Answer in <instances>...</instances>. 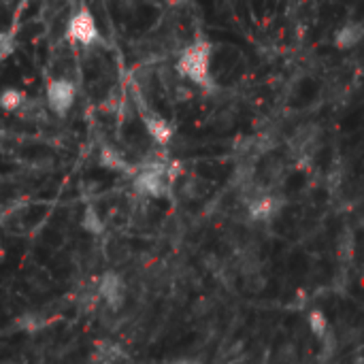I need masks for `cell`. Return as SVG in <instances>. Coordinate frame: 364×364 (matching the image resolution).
I'll list each match as a JSON object with an SVG mask.
<instances>
[{"label":"cell","mask_w":364,"mask_h":364,"mask_svg":"<svg viewBox=\"0 0 364 364\" xmlns=\"http://www.w3.org/2000/svg\"><path fill=\"white\" fill-rule=\"evenodd\" d=\"M211 55H213L211 43L205 38H198L181 51L175 68L186 81H192L194 85H200V87H209L213 83Z\"/></svg>","instance_id":"6da1fadb"},{"label":"cell","mask_w":364,"mask_h":364,"mask_svg":"<svg viewBox=\"0 0 364 364\" xmlns=\"http://www.w3.org/2000/svg\"><path fill=\"white\" fill-rule=\"evenodd\" d=\"M168 166L166 162L154 160L147 164H141L134 175V190L143 196L149 198H162L171 192V177H168Z\"/></svg>","instance_id":"7a4b0ae2"},{"label":"cell","mask_w":364,"mask_h":364,"mask_svg":"<svg viewBox=\"0 0 364 364\" xmlns=\"http://www.w3.org/2000/svg\"><path fill=\"white\" fill-rule=\"evenodd\" d=\"M75 100H77V87L68 77L49 79V83L45 87V102L51 113H55L58 117L68 115Z\"/></svg>","instance_id":"3957f363"},{"label":"cell","mask_w":364,"mask_h":364,"mask_svg":"<svg viewBox=\"0 0 364 364\" xmlns=\"http://www.w3.org/2000/svg\"><path fill=\"white\" fill-rule=\"evenodd\" d=\"M66 36H68L73 43L81 45V47H92L94 43H98L100 32H98L96 19H94V15H92L90 9L81 6V9H77V11L68 17Z\"/></svg>","instance_id":"277c9868"},{"label":"cell","mask_w":364,"mask_h":364,"mask_svg":"<svg viewBox=\"0 0 364 364\" xmlns=\"http://www.w3.org/2000/svg\"><path fill=\"white\" fill-rule=\"evenodd\" d=\"M98 294H100V299L105 301V305L111 311H119L126 305V284L113 271H109V273H105L100 277V282H98Z\"/></svg>","instance_id":"5b68a950"},{"label":"cell","mask_w":364,"mask_h":364,"mask_svg":"<svg viewBox=\"0 0 364 364\" xmlns=\"http://www.w3.org/2000/svg\"><path fill=\"white\" fill-rule=\"evenodd\" d=\"M141 117H143L145 130H147V134L151 136L154 143H158L160 147H164V145L171 143V139H173V126L168 124V119H164L162 115H158L154 111H147V109H141Z\"/></svg>","instance_id":"8992f818"},{"label":"cell","mask_w":364,"mask_h":364,"mask_svg":"<svg viewBox=\"0 0 364 364\" xmlns=\"http://www.w3.org/2000/svg\"><path fill=\"white\" fill-rule=\"evenodd\" d=\"M282 200L271 194V192H264L260 196H256L254 200L247 203V211H250V218L256 220V222H269L273 220L279 211H282Z\"/></svg>","instance_id":"52a82bcc"},{"label":"cell","mask_w":364,"mask_h":364,"mask_svg":"<svg viewBox=\"0 0 364 364\" xmlns=\"http://www.w3.org/2000/svg\"><path fill=\"white\" fill-rule=\"evenodd\" d=\"M364 41V26L358 21H350L346 26H341L337 32H335V47L341 49V51H350L354 47H358Z\"/></svg>","instance_id":"ba28073f"},{"label":"cell","mask_w":364,"mask_h":364,"mask_svg":"<svg viewBox=\"0 0 364 364\" xmlns=\"http://www.w3.org/2000/svg\"><path fill=\"white\" fill-rule=\"evenodd\" d=\"M124 358V352L117 343L98 341L92 352V364H117Z\"/></svg>","instance_id":"9c48e42d"},{"label":"cell","mask_w":364,"mask_h":364,"mask_svg":"<svg viewBox=\"0 0 364 364\" xmlns=\"http://www.w3.org/2000/svg\"><path fill=\"white\" fill-rule=\"evenodd\" d=\"M100 164L109 171H119V173H134L136 175V168H132L126 158L111 145H102L100 149Z\"/></svg>","instance_id":"30bf717a"},{"label":"cell","mask_w":364,"mask_h":364,"mask_svg":"<svg viewBox=\"0 0 364 364\" xmlns=\"http://www.w3.org/2000/svg\"><path fill=\"white\" fill-rule=\"evenodd\" d=\"M28 102V96L17 90V87H4L2 96H0V105L6 113H17L23 109V105Z\"/></svg>","instance_id":"8fae6325"},{"label":"cell","mask_w":364,"mask_h":364,"mask_svg":"<svg viewBox=\"0 0 364 364\" xmlns=\"http://www.w3.org/2000/svg\"><path fill=\"white\" fill-rule=\"evenodd\" d=\"M81 228L90 235H100L105 230V222L102 218L98 215V211L94 207H87L83 211V218H81Z\"/></svg>","instance_id":"7c38bea8"},{"label":"cell","mask_w":364,"mask_h":364,"mask_svg":"<svg viewBox=\"0 0 364 364\" xmlns=\"http://www.w3.org/2000/svg\"><path fill=\"white\" fill-rule=\"evenodd\" d=\"M309 328L314 331V335L316 337H320V339H324L331 331H328V320H326V316L322 314V311H311L309 314Z\"/></svg>","instance_id":"4fadbf2b"},{"label":"cell","mask_w":364,"mask_h":364,"mask_svg":"<svg viewBox=\"0 0 364 364\" xmlns=\"http://www.w3.org/2000/svg\"><path fill=\"white\" fill-rule=\"evenodd\" d=\"M15 49H17V38H15V34H13L11 30L2 32V36H0V58L6 60Z\"/></svg>","instance_id":"5bb4252c"},{"label":"cell","mask_w":364,"mask_h":364,"mask_svg":"<svg viewBox=\"0 0 364 364\" xmlns=\"http://www.w3.org/2000/svg\"><path fill=\"white\" fill-rule=\"evenodd\" d=\"M45 322L38 320V314H26L23 318H19V326L23 331H38Z\"/></svg>","instance_id":"9a60e30c"},{"label":"cell","mask_w":364,"mask_h":364,"mask_svg":"<svg viewBox=\"0 0 364 364\" xmlns=\"http://www.w3.org/2000/svg\"><path fill=\"white\" fill-rule=\"evenodd\" d=\"M171 364H203V363H198V360H190V358H181V360H175V363H171Z\"/></svg>","instance_id":"2e32d148"}]
</instances>
